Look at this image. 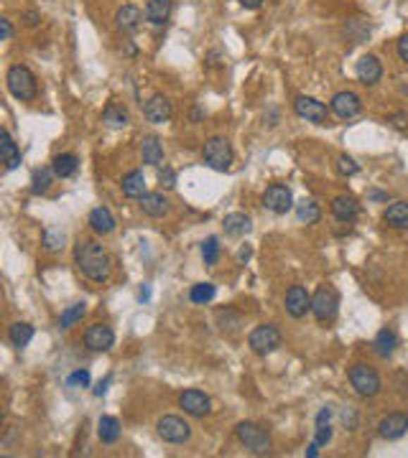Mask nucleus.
I'll use <instances>...</instances> for the list:
<instances>
[{"label":"nucleus","mask_w":408,"mask_h":458,"mask_svg":"<svg viewBox=\"0 0 408 458\" xmlns=\"http://www.w3.org/2000/svg\"><path fill=\"white\" fill-rule=\"evenodd\" d=\"M74 260H77V267L82 270L85 278L94 280V283H105L110 278L113 260L102 250L100 242H94V239H80L74 245Z\"/></svg>","instance_id":"nucleus-1"},{"label":"nucleus","mask_w":408,"mask_h":458,"mask_svg":"<svg viewBox=\"0 0 408 458\" xmlns=\"http://www.w3.org/2000/svg\"><path fill=\"white\" fill-rule=\"evenodd\" d=\"M6 82H8V92L13 94L16 100H20V102H31L36 97V92H39L34 72H31L28 67H20V64L8 69Z\"/></svg>","instance_id":"nucleus-2"},{"label":"nucleus","mask_w":408,"mask_h":458,"mask_svg":"<svg viewBox=\"0 0 408 458\" xmlns=\"http://www.w3.org/2000/svg\"><path fill=\"white\" fill-rule=\"evenodd\" d=\"M202 158L207 163L209 168L214 171H230L235 160V153H233V146H230L225 138H209L204 143V151H202Z\"/></svg>","instance_id":"nucleus-3"},{"label":"nucleus","mask_w":408,"mask_h":458,"mask_svg":"<svg viewBox=\"0 0 408 458\" xmlns=\"http://www.w3.org/2000/svg\"><path fill=\"white\" fill-rule=\"evenodd\" d=\"M350 385L355 387V392L360 397H375V395L383 390L381 374L368 364L350 367Z\"/></svg>","instance_id":"nucleus-4"},{"label":"nucleus","mask_w":408,"mask_h":458,"mask_svg":"<svg viewBox=\"0 0 408 458\" xmlns=\"http://www.w3.org/2000/svg\"><path fill=\"white\" fill-rule=\"evenodd\" d=\"M337 308H340V293H337L332 286L319 288V291L314 293V298H311V311H314V316H316V321H319V324H329V321H335Z\"/></svg>","instance_id":"nucleus-5"},{"label":"nucleus","mask_w":408,"mask_h":458,"mask_svg":"<svg viewBox=\"0 0 408 458\" xmlns=\"http://www.w3.org/2000/svg\"><path fill=\"white\" fill-rule=\"evenodd\" d=\"M235 433H237V440H240V443L245 445L248 451L258 453V456H263V453L271 451V435L263 431L261 425L240 423L237 428H235Z\"/></svg>","instance_id":"nucleus-6"},{"label":"nucleus","mask_w":408,"mask_h":458,"mask_svg":"<svg viewBox=\"0 0 408 458\" xmlns=\"http://www.w3.org/2000/svg\"><path fill=\"white\" fill-rule=\"evenodd\" d=\"M248 344L258 357H268L281 346V331L276 326H258L248 336Z\"/></svg>","instance_id":"nucleus-7"},{"label":"nucleus","mask_w":408,"mask_h":458,"mask_svg":"<svg viewBox=\"0 0 408 458\" xmlns=\"http://www.w3.org/2000/svg\"><path fill=\"white\" fill-rule=\"evenodd\" d=\"M159 435L166 443H187L192 438V428H189L187 420H181L179 415H166V418L159 420Z\"/></svg>","instance_id":"nucleus-8"},{"label":"nucleus","mask_w":408,"mask_h":458,"mask_svg":"<svg viewBox=\"0 0 408 458\" xmlns=\"http://www.w3.org/2000/svg\"><path fill=\"white\" fill-rule=\"evenodd\" d=\"M294 110L299 117L314 122V125H327L329 122V110L324 102L314 100V97H307V94H299L294 102Z\"/></svg>","instance_id":"nucleus-9"},{"label":"nucleus","mask_w":408,"mask_h":458,"mask_svg":"<svg viewBox=\"0 0 408 458\" xmlns=\"http://www.w3.org/2000/svg\"><path fill=\"white\" fill-rule=\"evenodd\" d=\"M263 206H266L268 212H273V214L291 212V206H294L291 189L283 186V184H273V186H268L266 193H263Z\"/></svg>","instance_id":"nucleus-10"},{"label":"nucleus","mask_w":408,"mask_h":458,"mask_svg":"<svg viewBox=\"0 0 408 458\" xmlns=\"http://www.w3.org/2000/svg\"><path fill=\"white\" fill-rule=\"evenodd\" d=\"M113 344H115V333L110 326L94 324L85 331V346L92 349V352H107V349H113Z\"/></svg>","instance_id":"nucleus-11"},{"label":"nucleus","mask_w":408,"mask_h":458,"mask_svg":"<svg viewBox=\"0 0 408 458\" xmlns=\"http://www.w3.org/2000/svg\"><path fill=\"white\" fill-rule=\"evenodd\" d=\"M406 431H408V415H403V412H390V415H385L378 423V435L383 440H398L406 435Z\"/></svg>","instance_id":"nucleus-12"},{"label":"nucleus","mask_w":408,"mask_h":458,"mask_svg":"<svg viewBox=\"0 0 408 458\" xmlns=\"http://www.w3.org/2000/svg\"><path fill=\"white\" fill-rule=\"evenodd\" d=\"M332 113L337 115L340 120H350V117H355V115H360V110H362V100L357 97L355 92H337L335 97H332Z\"/></svg>","instance_id":"nucleus-13"},{"label":"nucleus","mask_w":408,"mask_h":458,"mask_svg":"<svg viewBox=\"0 0 408 458\" xmlns=\"http://www.w3.org/2000/svg\"><path fill=\"white\" fill-rule=\"evenodd\" d=\"M143 115H146L148 122H154V125H163V122H168V120H171V115H174V107H171L168 97H163V94H154V97L146 102V107H143Z\"/></svg>","instance_id":"nucleus-14"},{"label":"nucleus","mask_w":408,"mask_h":458,"mask_svg":"<svg viewBox=\"0 0 408 458\" xmlns=\"http://www.w3.org/2000/svg\"><path fill=\"white\" fill-rule=\"evenodd\" d=\"M179 405L184 407V412L192 415V418H204L212 402H209V397L202 390H187V392H181Z\"/></svg>","instance_id":"nucleus-15"},{"label":"nucleus","mask_w":408,"mask_h":458,"mask_svg":"<svg viewBox=\"0 0 408 458\" xmlns=\"http://www.w3.org/2000/svg\"><path fill=\"white\" fill-rule=\"evenodd\" d=\"M286 311L294 319L307 316V311H311V295L304 286H291L286 293Z\"/></svg>","instance_id":"nucleus-16"},{"label":"nucleus","mask_w":408,"mask_h":458,"mask_svg":"<svg viewBox=\"0 0 408 458\" xmlns=\"http://www.w3.org/2000/svg\"><path fill=\"white\" fill-rule=\"evenodd\" d=\"M332 214L337 217V222H355L360 217V204H357L355 196H347V193H342V196H335L332 199Z\"/></svg>","instance_id":"nucleus-17"},{"label":"nucleus","mask_w":408,"mask_h":458,"mask_svg":"<svg viewBox=\"0 0 408 458\" xmlns=\"http://www.w3.org/2000/svg\"><path fill=\"white\" fill-rule=\"evenodd\" d=\"M357 79L362 82V84H368V87H373V84H378L381 82V77H383V64H381V59L378 56H373V53H368V56H362L360 61H357Z\"/></svg>","instance_id":"nucleus-18"},{"label":"nucleus","mask_w":408,"mask_h":458,"mask_svg":"<svg viewBox=\"0 0 408 458\" xmlns=\"http://www.w3.org/2000/svg\"><path fill=\"white\" fill-rule=\"evenodd\" d=\"M141 20H143V13L135 6H123V8H118V13H115V26L120 28L123 34L138 31Z\"/></svg>","instance_id":"nucleus-19"},{"label":"nucleus","mask_w":408,"mask_h":458,"mask_svg":"<svg viewBox=\"0 0 408 458\" xmlns=\"http://www.w3.org/2000/svg\"><path fill=\"white\" fill-rule=\"evenodd\" d=\"M87 222H89V229H92L94 234H110L115 229V217L107 206H97V209H92Z\"/></svg>","instance_id":"nucleus-20"},{"label":"nucleus","mask_w":408,"mask_h":458,"mask_svg":"<svg viewBox=\"0 0 408 458\" xmlns=\"http://www.w3.org/2000/svg\"><path fill=\"white\" fill-rule=\"evenodd\" d=\"M0 155H3V163H6V171H16L20 166V151L16 146V140L11 138L8 130L0 133Z\"/></svg>","instance_id":"nucleus-21"},{"label":"nucleus","mask_w":408,"mask_h":458,"mask_svg":"<svg viewBox=\"0 0 408 458\" xmlns=\"http://www.w3.org/2000/svg\"><path fill=\"white\" fill-rule=\"evenodd\" d=\"M383 222L393 229H408V201H395L385 209Z\"/></svg>","instance_id":"nucleus-22"},{"label":"nucleus","mask_w":408,"mask_h":458,"mask_svg":"<svg viewBox=\"0 0 408 458\" xmlns=\"http://www.w3.org/2000/svg\"><path fill=\"white\" fill-rule=\"evenodd\" d=\"M141 209L146 217H163L168 212V199L163 193H143L141 196Z\"/></svg>","instance_id":"nucleus-23"},{"label":"nucleus","mask_w":408,"mask_h":458,"mask_svg":"<svg viewBox=\"0 0 408 458\" xmlns=\"http://www.w3.org/2000/svg\"><path fill=\"white\" fill-rule=\"evenodd\" d=\"M253 229V222H250L248 214H228L225 217V234H230V237H245V234Z\"/></svg>","instance_id":"nucleus-24"},{"label":"nucleus","mask_w":408,"mask_h":458,"mask_svg":"<svg viewBox=\"0 0 408 458\" xmlns=\"http://www.w3.org/2000/svg\"><path fill=\"white\" fill-rule=\"evenodd\" d=\"M146 20L154 23V26H161L166 23L168 15H171V0H148L146 3Z\"/></svg>","instance_id":"nucleus-25"},{"label":"nucleus","mask_w":408,"mask_h":458,"mask_svg":"<svg viewBox=\"0 0 408 458\" xmlns=\"http://www.w3.org/2000/svg\"><path fill=\"white\" fill-rule=\"evenodd\" d=\"M395 346H398L395 331L393 329H383V331H378V336H375V341H373V352L381 359H388L390 354L395 352Z\"/></svg>","instance_id":"nucleus-26"},{"label":"nucleus","mask_w":408,"mask_h":458,"mask_svg":"<svg viewBox=\"0 0 408 458\" xmlns=\"http://www.w3.org/2000/svg\"><path fill=\"white\" fill-rule=\"evenodd\" d=\"M51 168L56 173V179H69V176H74V173L80 171V158L74 153H61V155L54 158Z\"/></svg>","instance_id":"nucleus-27"},{"label":"nucleus","mask_w":408,"mask_h":458,"mask_svg":"<svg viewBox=\"0 0 408 458\" xmlns=\"http://www.w3.org/2000/svg\"><path fill=\"white\" fill-rule=\"evenodd\" d=\"M120 186L128 199H141L143 193H146V176H143V171H130L123 179Z\"/></svg>","instance_id":"nucleus-28"},{"label":"nucleus","mask_w":408,"mask_h":458,"mask_svg":"<svg viewBox=\"0 0 408 458\" xmlns=\"http://www.w3.org/2000/svg\"><path fill=\"white\" fill-rule=\"evenodd\" d=\"M143 163H148V166H161L163 163V146H161V140L156 135H148L143 140Z\"/></svg>","instance_id":"nucleus-29"},{"label":"nucleus","mask_w":408,"mask_h":458,"mask_svg":"<svg viewBox=\"0 0 408 458\" xmlns=\"http://www.w3.org/2000/svg\"><path fill=\"white\" fill-rule=\"evenodd\" d=\"M97 435H100L102 443H115L120 438V423L113 418V415H102L100 423H97Z\"/></svg>","instance_id":"nucleus-30"},{"label":"nucleus","mask_w":408,"mask_h":458,"mask_svg":"<svg viewBox=\"0 0 408 458\" xmlns=\"http://www.w3.org/2000/svg\"><path fill=\"white\" fill-rule=\"evenodd\" d=\"M8 339H11V344L18 346V349H23V346L31 344V339H34V326L31 324H13L11 329H8Z\"/></svg>","instance_id":"nucleus-31"},{"label":"nucleus","mask_w":408,"mask_h":458,"mask_svg":"<svg viewBox=\"0 0 408 458\" xmlns=\"http://www.w3.org/2000/svg\"><path fill=\"white\" fill-rule=\"evenodd\" d=\"M102 120H105L110 127H125L128 125V110L120 105V102H110L102 113Z\"/></svg>","instance_id":"nucleus-32"},{"label":"nucleus","mask_w":408,"mask_h":458,"mask_svg":"<svg viewBox=\"0 0 408 458\" xmlns=\"http://www.w3.org/2000/svg\"><path fill=\"white\" fill-rule=\"evenodd\" d=\"M296 220L302 224H316L321 220V209L314 201H302V204H296Z\"/></svg>","instance_id":"nucleus-33"},{"label":"nucleus","mask_w":408,"mask_h":458,"mask_svg":"<svg viewBox=\"0 0 408 458\" xmlns=\"http://www.w3.org/2000/svg\"><path fill=\"white\" fill-rule=\"evenodd\" d=\"M54 168H39V171H34V179H31V191L39 196V193H47L49 186H51L54 181Z\"/></svg>","instance_id":"nucleus-34"},{"label":"nucleus","mask_w":408,"mask_h":458,"mask_svg":"<svg viewBox=\"0 0 408 458\" xmlns=\"http://www.w3.org/2000/svg\"><path fill=\"white\" fill-rule=\"evenodd\" d=\"M214 286L212 283H199V286H194L192 288V293H189V298H192V303H197V305H204V303H209V300L214 298Z\"/></svg>","instance_id":"nucleus-35"},{"label":"nucleus","mask_w":408,"mask_h":458,"mask_svg":"<svg viewBox=\"0 0 408 458\" xmlns=\"http://www.w3.org/2000/svg\"><path fill=\"white\" fill-rule=\"evenodd\" d=\"M85 313H87V305H85V303H74V305H69L67 311L61 313L59 326H61V329H69V326L77 324V321H80L82 316H85Z\"/></svg>","instance_id":"nucleus-36"},{"label":"nucleus","mask_w":408,"mask_h":458,"mask_svg":"<svg viewBox=\"0 0 408 458\" xmlns=\"http://www.w3.org/2000/svg\"><path fill=\"white\" fill-rule=\"evenodd\" d=\"M202 257H204V262H207V265H214V262H217V257H220V239L209 237L207 242L202 245Z\"/></svg>","instance_id":"nucleus-37"},{"label":"nucleus","mask_w":408,"mask_h":458,"mask_svg":"<svg viewBox=\"0 0 408 458\" xmlns=\"http://www.w3.org/2000/svg\"><path fill=\"white\" fill-rule=\"evenodd\" d=\"M44 247H47L49 253H59L61 247H64V234L56 232V229H47L44 232Z\"/></svg>","instance_id":"nucleus-38"},{"label":"nucleus","mask_w":408,"mask_h":458,"mask_svg":"<svg viewBox=\"0 0 408 458\" xmlns=\"http://www.w3.org/2000/svg\"><path fill=\"white\" fill-rule=\"evenodd\" d=\"M67 387H72V390H85V387H89V372H87V369H77V372L69 374Z\"/></svg>","instance_id":"nucleus-39"},{"label":"nucleus","mask_w":408,"mask_h":458,"mask_svg":"<svg viewBox=\"0 0 408 458\" xmlns=\"http://www.w3.org/2000/svg\"><path fill=\"white\" fill-rule=\"evenodd\" d=\"M337 171H340L342 176H355V173H360V166H357L350 155H340V160H337Z\"/></svg>","instance_id":"nucleus-40"},{"label":"nucleus","mask_w":408,"mask_h":458,"mask_svg":"<svg viewBox=\"0 0 408 458\" xmlns=\"http://www.w3.org/2000/svg\"><path fill=\"white\" fill-rule=\"evenodd\" d=\"M316 443L319 445H327L329 440H332V425H329V420H321V423H316Z\"/></svg>","instance_id":"nucleus-41"},{"label":"nucleus","mask_w":408,"mask_h":458,"mask_svg":"<svg viewBox=\"0 0 408 458\" xmlns=\"http://www.w3.org/2000/svg\"><path fill=\"white\" fill-rule=\"evenodd\" d=\"M159 181H161V186H163V189H174L176 186V173L171 171L168 166H163L159 171Z\"/></svg>","instance_id":"nucleus-42"},{"label":"nucleus","mask_w":408,"mask_h":458,"mask_svg":"<svg viewBox=\"0 0 408 458\" xmlns=\"http://www.w3.org/2000/svg\"><path fill=\"white\" fill-rule=\"evenodd\" d=\"M398 56H401V61L408 64V34L401 36V41H398Z\"/></svg>","instance_id":"nucleus-43"},{"label":"nucleus","mask_w":408,"mask_h":458,"mask_svg":"<svg viewBox=\"0 0 408 458\" xmlns=\"http://www.w3.org/2000/svg\"><path fill=\"white\" fill-rule=\"evenodd\" d=\"M0 31H3V41H11V36H13V26H11V20L0 18Z\"/></svg>","instance_id":"nucleus-44"},{"label":"nucleus","mask_w":408,"mask_h":458,"mask_svg":"<svg viewBox=\"0 0 408 458\" xmlns=\"http://www.w3.org/2000/svg\"><path fill=\"white\" fill-rule=\"evenodd\" d=\"M39 20H41V15L36 13V11H28V13H23V23H26V26H36Z\"/></svg>","instance_id":"nucleus-45"},{"label":"nucleus","mask_w":408,"mask_h":458,"mask_svg":"<svg viewBox=\"0 0 408 458\" xmlns=\"http://www.w3.org/2000/svg\"><path fill=\"white\" fill-rule=\"evenodd\" d=\"M266 0H240V6L242 8H248V11H258V8L263 6Z\"/></svg>","instance_id":"nucleus-46"},{"label":"nucleus","mask_w":408,"mask_h":458,"mask_svg":"<svg viewBox=\"0 0 408 458\" xmlns=\"http://www.w3.org/2000/svg\"><path fill=\"white\" fill-rule=\"evenodd\" d=\"M107 385H110V377H105V379H102V382H100V385L94 387V395H97V397H100V395H105Z\"/></svg>","instance_id":"nucleus-47"},{"label":"nucleus","mask_w":408,"mask_h":458,"mask_svg":"<svg viewBox=\"0 0 408 458\" xmlns=\"http://www.w3.org/2000/svg\"><path fill=\"white\" fill-rule=\"evenodd\" d=\"M307 456H309V458H316V456H319V443H316V440H314V443H311V445H309Z\"/></svg>","instance_id":"nucleus-48"},{"label":"nucleus","mask_w":408,"mask_h":458,"mask_svg":"<svg viewBox=\"0 0 408 458\" xmlns=\"http://www.w3.org/2000/svg\"><path fill=\"white\" fill-rule=\"evenodd\" d=\"M237 257H240V260H248V257H250V247H242L240 255H237Z\"/></svg>","instance_id":"nucleus-49"}]
</instances>
